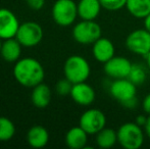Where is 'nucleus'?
Returning a JSON list of instances; mask_svg holds the SVG:
<instances>
[{
	"label": "nucleus",
	"mask_w": 150,
	"mask_h": 149,
	"mask_svg": "<svg viewBox=\"0 0 150 149\" xmlns=\"http://www.w3.org/2000/svg\"><path fill=\"white\" fill-rule=\"evenodd\" d=\"M16 38L23 47H34L43 39V29L38 23L26 22L20 25Z\"/></svg>",
	"instance_id": "obj_7"
},
{
	"label": "nucleus",
	"mask_w": 150,
	"mask_h": 149,
	"mask_svg": "<svg viewBox=\"0 0 150 149\" xmlns=\"http://www.w3.org/2000/svg\"><path fill=\"white\" fill-rule=\"evenodd\" d=\"M88 142V133L82 127H73L67 132L65 143L71 149L85 148Z\"/></svg>",
	"instance_id": "obj_15"
},
{
	"label": "nucleus",
	"mask_w": 150,
	"mask_h": 149,
	"mask_svg": "<svg viewBox=\"0 0 150 149\" xmlns=\"http://www.w3.org/2000/svg\"><path fill=\"white\" fill-rule=\"evenodd\" d=\"M117 132V143L125 149H139L144 143V131L135 121L122 124Z\"/></svg>",
	"instance_id": "obj_3"
},
{
	"label": "nucleus",
	"mask_w": 150,
	"mask_h": 149,
	"mask_svg": "<svg viewBox=\"0 0 150 149\" xmlns=\"http://www.w3.org/2000/svg\"><path fill=\"white\" fill-rule=\"evenodd\" d=\"M52 18L61 27H69L78 18V5L74 0H56L52 6Z\"/></svg>",
	"instance_id": "obj_6"
},
{
	"label": "nucleus",
	"mask_w": 150,
	"mask_h": 149,
	"mask_svg": "<svg viewBox=\"0 0 150 149\" xmlns=\"http://www.w3.org/2000/svg\"><path fill=\"white\" fill-rule=\"evenodd\" d=\"M126 46L132 53L145 56L150 52V32L146 29H137L126 38Z\"/></svg>",
	"instance_id": "obj_8"
},
{
	"label": "nucleus",
	"mask_w": 150,
	"mask_h": 149,
	"mask_svg": "<svg viewBox=\"0 0 150 149\" xmlns=\"http://www.w3.org/2000/svg\"><path fill=\"white\" fill-rule=\"evenodd\" d=\"M31 100L34 106H36L37 108L47 107L51 101V90L45 84H38L37 86L33 87V91L31 93Z\"/></svg>",
	"instance_id": "obj_18"
},
{
	"label": "nucleus",
	"mask_w": 150,
	"mask_h": 149,
	"mask_svg": "<svg viewBox=\"0 0 150 149\" xmlns=\"http://www.w3.org/2000/svg\"><path fill=\"white\" fill-rule=\"evenodd\" d=\"M74 84L71 83L69 80H67V78L62 80H59L57 82L55 86V90H56V93L60 96H67V95H71V88H73Z\"/></svg>",
	"instance_id": "obj_24"
},
{
	"label": "nucleus",
	"mask_w": 150,
	"mask_h": 149,
	"mask_svg": "<svg viewBox=\"0 0 150 149\" xmlns=\"http://www.w3.org/2000/svg\"><path fill=\"white\" fill-rule=\"evenodd\" d=\"M117 143V132L111 128H103L96 134V144L98 147L109 149Z\"/></svg>",
	"instance_id": "obj_20"
},
{
	"label": "nucleus",
	"mask_w": 150,
	"mask_h": 149,
	"mask_svg": "<svg viewBox=\"0 0 150 149\" xmlns=\"http://www.w3.org/2000/svg\"><path fill=\"white\" fill-rule=\"evenodd\" d=\"M106 125V117L97 108H90L82 113L80 117L79 126L82 127L88 135H96Z\"/></svg>",
	"instance_id": "obj_9"
},
{
	"label": "nucleus",
	"mask_w": 150,
	"mask_h": 149,
	"mask_svg": "<svg viewBox=\"0 0 150 149\" xmlns=\"http://www.w3.org/2000/svg\"><path fill=\"white\" fill-rule=\"evenodd\" d=\"M16 134V126L9 119L0 117V141H8Z\"/></svg>",
	"instance_id": "obj_21"
},
{
	"label": "nucleus",
	"mask_w": 150,
	"mask_h": 149,
	"mask_svg": "<svg viewBox=\"0 0 150 149\" xmlns=\"http://www.w3.org/2000/svg\"><path fill=\"white\" fill-rule=\"evenodd\" d=\"M142 108L147 115H150V93L147 94L142 101Z\"/></svg>",
	"instance_id": "obj_26"
},
{
	"label": "nucleus",
	"mask_w": 150,
	"mask_h": 149,
	"mask_svg": "<svg viewBox=\"0 0 150 149\" xmlns=\"http://www.w3.org/2000/svg\"><path fill=\"white\" fill-rule=\"evenodd\" d=\"M13 76L22 86L33 88L43 82L45 72L42 64L37 59L25 57L16 62Z\"/></svg>",
	"instance_id": "obj_1"
},
{
	"label": "nucleus",
	"mask_w": 150,
	"mask_h": 149,
	"mask_svg": "<svg viewBox=\"0 0 150 149\" xmlns=\"http://www.w3.org/2000/svg\"><path fill=\"white\" fill-rule=\"evenodd\" d=\"M27 4L33 10H40L43 8L45 0H26Z\"/></svg>",
	"instance_id": "obj_25"
},
{
	"label": "nucleus",
	"mask_w": 150,
	"mask_h": 149,
	"mask_svg": "<svg viewBox=\"0 0 150 149\" xmlns=\"http://www.w3.org/2000/svg\"><path fill=\"white\" fill-rule=\"evenodd\" d=\"M63 73L73 84L86 82L91 74L88 60L81 55H71L67 58L63 66Z\"/></svg>",
	"instance_id": "obj_4"
},
{
	"label": "nucleus",
	"mask_w": 150,
	"mask_h": 149,
	"mask_svg": "<svg viewBox=\"0 0 150 149\" xmlns=\"http://www.w3.org/2000/svg\"><path fill=\"white\" fill-rule=\"evenodd\" d=\"M22 44L16 40V38L4 40L2 42L0 55L7 62H16L22 54Z\"/></svg>",
	"instance_id": "obj_14"
},
{
	"label": "nucleus",
	"mask_w": 150,
	"mask_h": 149,
	"mask_svg": "<svg viewBox=\"0 0 150 149\" xmlns=\"http://www.w3.org/2000/svg\"><path fill=\"white\" fill-rule=\"evenodd\" d=\"M144 132L147 137L150 139V115H148V117H147V121L144 126Z\"/></svg>",
	"instance_id": "obj_28"
},
{
	"label": "nucleus",
	"mask_w": 150,
	"mask_h": 149,
	"mask_svg": "<svg viewBox=\"0 0 150 149\" xmlns=\"http://www.w3.org/2000/svg\"><path fill=\"white\" fill-rule=\"evenodd\" d=\"M147 117H148V115H144V114H139L138 117H136V121H135V123L138 124L139 126H141L142 128H144L145 124H146L147 121Z\"/></svg>",
	"instance_id": "obj_27"
},
{
	"label": "nucleus",
	"mask_w": 150,
	"mask_h": 149,
	"mask_svg": "<svg viewBox=\"0 0 150 149\" xmlns=\"http://www.w3.org/2000/svg\"><path fill=\"white\" fill-rule=\"evenodd\" d=\"M27 141L33 148H42L49 141V133L43 126H33L27 133Z\"/></svg>",
	"instance_id": "obj_17"
},
{
	"label": "nucleus",
	"mask_w": 150,
	"mask_h": 149,
	"mask_svg": "<svg viewBox=\"0 0 150 149\" xmlns=\"http://www.w3.org/2000/svg\"><path fill=\"white\" fill-rule=\"evenodd\" d=\"M115 45L108 38L100 37L96 42L92 44L93 56L97 61L103 64L115 56Z\"/></svg>",
	"instance_id": "obj_13"
},
{
	"label": "nucleus",
	"mask_w": 150,
	"mask_h": 149,
	"mask_svg": "<svg viewBox=\"0 0 150 149\" xmlns=\"http://www.w3.org/2000/svg\"><path fill=\"white\" fill-rule=\"evenodd\" d=\"M145 57V59H146V64H147V66L150 68V52L149 53H147L146 55L144 56Z\"/></svg>",
	"instance_id": "obj_30"
},
{
	"label": "nucleus",
	"mask_w": 150,
	"mask_h": 149,
	"mask_svg": "<svg viewBox=\"0 0 150 149\" xmlns=\"http://www.w3.org/2000/svg\"><path fill=\"white\" fill-rule=\"evenodd\" d=\"M126 8L134 18L144 20L150 13V0H127Z\"/></svg>",
	"instance_id": "obj_19"
},
{
	"label": "nucleus",
	"mask_w": 150,
	"mask_h": 149,
	"mask_svg": "<svg viewBox=\"0 0 150 149\" xmlns=\"http://www.w3.org/2000/svg\"><path fill=\"white\" fill-rule=\"evenodd\" d=\"M73 37L76 42L82 45H92L102 37V30L95 20H82L73 28Z\"/></svg>",
	"instance_id": "obj_5"
},
{
	"label": "nucleus",
	"mask_w": 150,
	"mask_h": 149,
	"mask_svg": "<svg viewBox=\"0 0 150 149\" xmlns=\"http://www.w3.org/2000/svg\"><path fill=\"white\" fill-rule=\"evenodd\" d=\"M77 5L78 16L87 20H95L102 8L99 0H80Z\"/></svg>",
	"instance_id": "obj_16"
},
{
	"label": "nucleus",
	"mask_w": 150,
	"mask_h": 149,
	"mask_svg": "<svg viewBox=\"0 0 150 149\" xmlns=\"http://www.w3.org/2000/svg\"><path fill=\"white\" fill-rule=\"evenodd\" d=\"M71 97L77 104L82 106H89L94 102L96 94L92 86L86 82L74 84L71 88Z\"/></svg>",
	"instance_id": "obj_12"
},
{
	"label": "nucleus",
	"mask_w": 150,
	"mask_h": 149,
	"mask_svg": "<svg viewBox=\"0 0 150 149\" xmlns=\"http://www.w3.org/2000/svg\"><path fill=\"white\" fill-rule=\"evenodd\" d=\"M20 27L16 14L9 9L0 8V38L2 40L14 38Z\"/></svg>",
	"instance_id": "obj_11"
},
{
	"label": "nucleus",
	"mask_w": 150,
	"mask_h": 149,
	"mask_svg": "<svg viewBox=\"0 0 150 149\" xmlns=\"http://www.w3.org/2000/svg\"><path fill=\"white\" fill-rule=\"evenodd\" d=\"M132 62L124 56H113L112 58L106 61L103 66L105 75L113 80L126 79L130 74Z\"/></svg>",
	"instance_id": "obj_10"
},
{
	"label": "nucleus",
	"mask_w": 150,
	"mask_h": 149,
	"mask_svg": "<svg viewBox=\"0 0 150 149\" xmlns=\"http://www.w3.org/2000/svg\"><path fill=\"white\" fill-rule=\"evenodd\" d=\"M1 38H0V50H1V46H2V42H1Z\"/></svg>",
	"instance_id": "obj_31"
},
{
	"label": "nucleus",
	"mask_w": 150,
	"mask_h": 149,
	"mask_svg": "<svg viewBox=\"0 0 150 149\" xmlns=\"http://www.w3.org/2000/svg\"><path fill=\"white\" fill-rule=\"evenodd\" d=\"M144 28L150 32V13L144 18Z\"/></svg>",
	"instance_id": "obj_29"
},
{
	"label": "nucleus",
	"mask_w": 150,
	"mask_h": 149,
	"mask_svg": "<svg viewBox=\"0 0 150 149\" xmlns=\"http://www.w3.org/2000/svg\"><path fill=\"white\" fill-rule=\"evenodd\" d=\"M146 77V71L143 68V66H141L139 64H133L130 74H129L127 79H129L133 84H135L138 87V86H141L145 83Z\"/></svg>",
	"instance_id": "obj_22"
},
{
	"label": "nucleus",
	"mask_w": 150,
	"mask_h": 149,
	"mask_svg": "<svg viewBox=\"0 0 150 149\" xmlns=\"http://www.w3.org/2000/svg\"><path fill=\"white\" fill-rule=\"evenodd\" d=\"M110 95L127 108L136 107L137 100V86L133 84L129 79L113 80L109 87Z\"/></svg>",
	"instance_id": "obj_2"
},
{
	"label": "nucleus",
	"mask_w": 150,
	"mask_h": 149,
	"mask_svg": "<svg viewBox=\"0 0 150 149\" xmlns=\"http://www.w3.org/2000/svg\"><path fill=\"white\" fill-rule=\"evenodd\" d=\"M102 8L109 11H117L126 7L127 0H99Z\"/></svg>",
	"instance_id": "obj_23"
}]
</instances>
